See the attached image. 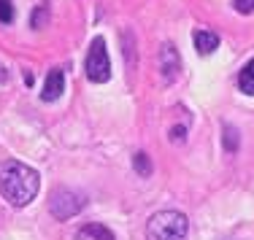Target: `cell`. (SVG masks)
Listing matches in <instances>:
<instances>
[{"instance_id": "obj_1", "label": "cell", "mask_w": 254, "mask_h": 240, "mask_svg": "<svg viewBox=\"0 0 254 240\" xmlns=\"http://www.w3.org/2000/svg\"><path fill=\"white\" fill-rule=\"evenodd\" d=\"M38 187H41V178L30 165L16 159L0 162V194L14 208L30 205L38 194Z\"/></svg>"}, {"instance_id": "obj_2", "label": "cell", "mask_w": 254, "mask_h": 240, "mask_svg": "<svg viewBox=\"0 0 254 240\" xmlns=\"http://www.w3.org/2000/svg\"><path fill=\"white\" fill-rule=\"evenodd\" d=\"M190 232V221L179 211H160L149 219L146 240H184Z\"/></svg>"}, {"instance_id": "obj_3", "label": "cell", "mask_w": 254, "mask_h": 240, "mask_svg": "<svg viewBox=\"0 0 254 240\" xmlns=\"http://www.w3.org/2000/svg\"><path fill=\"white\" fill-rule=\"evenodd\" d=\"M87 76L89 81L95 84H103L111 79V59H108V51H106V38H95L92 46H89V54H87Z\"/></svg>"}, {"instance_id": "obj_4", "label": "cell", "mask_w": 254, "mask_h": 240, "mask_svg": "<svg viewBox=\"0 0 254 240\" xmlns=\"http://www.w3.org/2000/svg\"><path fill=\"white\" fill-rule=\"evenodd\" d=\"M84 208V197L73 189H54L52 192V200H49V211L54 219L60 221H68L73 219L76 213H81Z\"/></svg>"}, {"instance_id": "obj_5", "label": "cell", "mask_w": 254, "mask_h": 240, "mask_svg": "<svg viewBox=\"0 0 254 240\" xmlns=\"http://www.w3.org/2000/svg\"><path fill=\"white\" fill-rule=\"evenodd\" d=\"M179 70H181V59H179L176 46H173V44H162V49H160V73H162V79H165V81H176Z\"/></svg>"}, {"instance_id": "obj_6", "label": "cell", "mask_w": 254, "mask_h": 240, "mask_svg": "<svg viewBox=\"0 0 254 240\" xmlns=\"http://www.w3.org/2000/svg\"><path fill=\"white\" fill-rule=\"evenodd\" d=\"M63 89H65V76H63V70H60V68H52L49 76H46L44 89H41V100H46V103H54V100L63 95Z\"/></svg>"}, {"instance_id": "obj_7", "label": "cell", "mask_w": 254, "mask_h": 240, "mask_svg": "<svg viewBox=\"0 0 254 240\" xmlns=\"http://www.w3.org/2000/svg\"><path fill=\"white\" fill-rule=\"evenodd\" d=\"M73 240H114V232L103 224H84L73 235Z\"/></svg>"}, {"instance_id": "obj_8", "label": "cell", "mask_w": 254, "mask_h": 240, "mask_svg": "<svg viewBox=\"0 0 254 240\" xmlns=\"http://www.w3.org/2000/svg\"><path fill=\"white\" fill-rule=\"evenodd\" d=\"M192 38H195V49L200 54H211L219 46V35L216 33H208V30H195L192 33Z\"/></svg>"}, {"instance_id": "obj_9", "label": "cell", "mask_w": 254, "mask_h": 240, "mask_svg": "<svg viewBox=\"0 0 254 240\" xmlns=\"http://www.w3.org/2000/svg\"><path fill=\"white\" fill-rule=\"evenodd\" d=\"M238 87H241V92L254 95V59H252V62H246V68L241 70V76H238Z\"/></svg>"}, {"instance_id": "obj_10", "label": "cell", "mask_w": 254, "mask_h": 240, "mask_svg": "<svg viewBox=\"0 0 254 240\" xmlns=\"http://www.w3.org/2000/svg\"><path fill=\"white\" fill-rule=\"evenodd\" d=\"M46 19H49V3H41L38 8L33 11V19H30V25H33L35 30H41L46 25Z\"/></svg>"}, {"instance_id": "obj_11", "label": "cell", "mask_w": 254, "mask_h": 240, "mask_svg": "<svg viewBox=\"0 0 254 240\" xmlns=\"http://www.w3.org/2000/svg\"><path fill=\"white\" fill-rule=\"evenodd\" d=\"M132 165H135L138 176H149V173H152V159H149L143 151H138L135 157H132Z\"/></svg>"}, {"instance_id": "obj_12", "label": "cell", "mask_w": 254, "mask_h": 240, "mask_svg": "<svg viewBox=\"0 0 254 240\" xmlns=\"http://www.w3.org/2000/svg\"><path fill=\"white\" fill-rule=\"evenodd\" d=\"M225 151H238V133H235L230 124H225Z\"/></svg>"}, {"instance_id": "obj_13", "label": "cell", "mask_w": 254, "mask_h": 240, "mask_svg": "<svg viewBox=\"0 0 254 240\" xmlns=\"http://www.w3.org/2000/svg\"><path fill=\"white\" fill-rule=\"evenodd\" d=\"M0 22L3 25L14 22V5H11V0H0Z\"/></svg>"}, {"instance_id": "obj_14", "label": "cell", "mask_w": 254, "mask_h": 240, "mask_svg": "<svg viewBox=\"0 0 254 240\" xmlns=\"http://www.w3.org/2000/svg\"><path fill=\"white\" fill-rule=\"evenodd\" d=\"M233 5L241 14H254V0H233Z\"/></svg>"}, {"instance_id": "obj_15", "label": "cell", "mask_w": 254, "mask_h": 240, "mask_svg": "<svg viewBox=\"0 0 254 240\" xmlns=\"http://www.w3.org/2000/svg\"><path fill=\"white\" fill-rule=\"evenodd\" d=\"M173 138H176V141H184V127H176V130H173Z\"/></svg>"}]
</instances>
